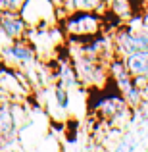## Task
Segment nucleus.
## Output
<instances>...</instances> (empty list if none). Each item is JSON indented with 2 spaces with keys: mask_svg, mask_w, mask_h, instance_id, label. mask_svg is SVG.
Instances as JSON below:
<instances>
[{
  "mask_svg": "<svg viewBox=\"0 0 148 152\" xmlns=\"http://www.w3.org/2000/svg\"><path fill=\"white\" fill-rule=\"evenodd\" d=\"M114 48L117 58H125L139 52H148V29L146 27H137L135 23H127L115 29L114 37Z\"/></svg>",
  "mask_w": 148,
  "mask_h": 152,
  "instance_id": "obj_1",
  "label": "nucleus"
},
{
  "mask_svg": "<svg viewBox=\"0 0 148 152\" xmlns=\"http://www.w3.org/2000/svg\"><path fill=\"white\" fill-rule=\"evenodd\" d=\"M79 52L81 54L73 56V62H71L79 83H83L87 87H102L108 81V75H110L108 64L98 60V58H94V56H89L83 50V45H81V50Z\"/></svg>",
  "mask_w": 148,
  "mask_h": 152,
  "instance_id": "obj_2",
  "label": "nucleus"
},
{
  "mask_svg": "<svg viewBox=\"0 0 148 152\" xmlns=\"http://www.w3.org/2000/svg\"><path fill=\"white\" fill-rule=\"evenodd\" d=\"M63 29L73 39L100 37L104 29V18L96 12H71L69 15H66Z\"/></svg>",
  "mask_w": 148,
  "mask_h": 152,
  "instance_id": "obj_3",
  "label": "nucleus"
},
{
  "mask_svg": "<svg viewBox=\"0 0 148 152\" xmlns=\"http://www.w3.org/2000/svg\"><path fill=\"white\" fill-rule=\"evenodd\" d=\"M37 50L31 46L29 41H15L12 42L8 48H4L0 52V58L6 62L8 67L12 66H29L35 62Z\"/></svg>",
  "mask_w": 148,
  "mask_h": 152,
  "instance_id": "obj_4",
  "label": "nucleus"
},
{
  "mask_svg": "<svg viewBox=\"0 0 148 152\" xmlns=\"http://www.w3.org/2000/svg\"><path fill=\"white\" fill-rule=\"evenodd\" d=\"M17 102H4L0 104V145H4V141H12L14 135L19 129V119H17Z\"/></svg>",
  "mask_w": 148,
  "mask_h": 152,
  "instance_id": "obj_5",
  "label": "nucleus"
},
{
  "mask_svg": "<svg viewBox=\"0 0 148 152\" xmlns=\"http://www.w3.org/2000/svg\"><path fill=\"white\" fill-rule=\"evenodd\" d=\"M0 31L6 35L10 41H25L29 33V25L17 12H4L0 14Z\"/></svg>",
  "mask_w": 148,
  "mask_h": 152,
  "instance_id": "obj_6",
  "label": "nucleus"
},
{
  "mask_svg": "<svg viewBox=\"0 0 148 152\" xmlns=\"http://www.w3.org/2000/svg\"><path fill=\"white\" fill-rule=\"evenodd\" d=\"M127 71L137 81H148V52H139L121 58Z\"/></svg>",
  "mask_w": 148,
  "mask_h": 152,
  "instance_id": "obj_7",
  "label": "nucleus"
},
{
  "mask_svg": "<svg viewBox=\"0 0 148 152\" xmlns=\"http://www.w3.org/2000/svg\"><path fill=\"white\" fill-rule=\"evenodd\" d=\"M106 12H110L114 18H117L121 23H129L133 19V6L131 0H104Z\"/></svg>",
  "mask_w": 148,
  "mask_h": 152,
  "instance_id": "obj_8",
  "label": "nucleus"
},
{
  "mask_svg": "<svg viewBox=\"0 0 148 152\" xmlns=\"http://www.w3.org/2000/svg\"><path fill=\"white\" fill-rule=\"evenodd\" d=\"M69 2V12H100L106 10L104 0H67Z\"/></svg>",
  "mask_w": 148,
  "mask_h": 152,
  "instance_id": "obj_9",
  "label": "nucleus"
},
{
  "mask_svg": "<svg viewBox=\"0 0 148 152\" xmlns=\"http://www.w3.org/2000/svg\"><path fill=\"white\" fill-rule=\"evenodd\" d=\"M54 100L58 104V108H62V110H67V106H69V93H67V89H63V87H56L54 89Z\"/></svg>",
  "mask_w": 148,
  "mask_h": 152,
  "instance_id": "obj_10",
  "label": "nucleus"
},
{
  "mask_svg": "<svg viewBox=\"0 0 148 152\" xmlns=\"http://www.w3.org/2000/svg\"><path fill=\"white\" fill-rule=\"evenodd\" d=\"M133 150H135V141H131V139H125L119 146L114 148V152H133Z\"/></svg>",
  "mask_w": 148,
  "mask_h": 152,
  "instance_id": "obj_11",
  "label": "nucleus"
},
{
  "mask_svg": "<svg viewBox=\"0 0 148 152\" xmlns=\"http://www.w3.org/2000/svg\"><path fill=\"white\" fill-rule=\"evenodd\" d=\"M25 2L27 0H10V12H21L23 10V6H25Z\"/></svg>",
  "mask_w": 148,
  "mask_h": 152,
  "instance_id": "obj_12",
  "label": "nucleus"
}]
</instances>
